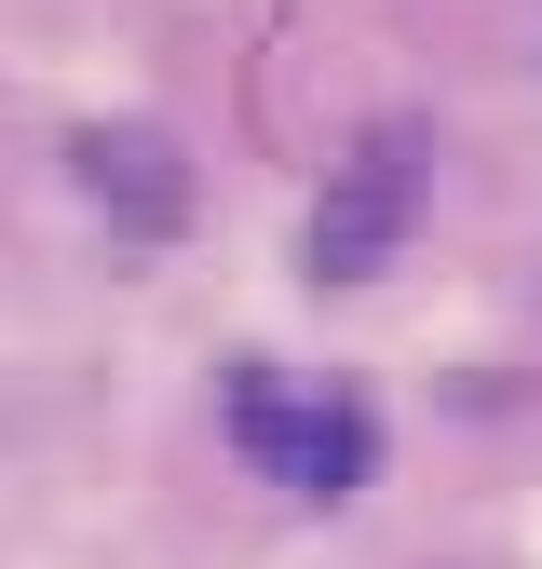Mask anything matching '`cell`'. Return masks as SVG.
Wrapping results in <instances>:
<instances>
[{
	"mask_svg": "<svg viewBox=\"0 0 542 569\" xmlns=\"http://www.w3.org/2000/svg\"><path fill=\"white\" fill-rule=\"evenodd\" d=\"M231 435L285 488H367V461H380V420L353 393H299V380H231Z\"/></svg>",
	"mask_w": 542,
	"mask_h": 569,
	"instance_id": "6da1fadb",
	"label": "cell"
},
{
	"mask_svg": "<svg viewBox=\"0 0 542 569\" xmlns=\"http://www.w3.org/2000/svg\"><path fill=\"white\" fill-rule=\"evenodd\" d=\"M393 231H406V136H393V150H367L353 177L312 203V271H380Z\"/></svg>",
	"mask_w": 542,
	"mask_h": 569,
	"instance_id": "7a4b0ae2",
	"label": "cell"
},
{
	"mask_svg": "<svg viewBox=\"0 0 542 569\" xmlns=\"http://www.w3.org/2000/svg\"><path fill=\"white\" fill-rule=\"evenodd\" d=\"M82 177H96V190H122V203H136L150 231L177 218V177L150 163V136H82Z\"/></svg>",
	"mask_w": 542,
	"mask_h": 569,
	"instance_id": "3957f363",
	"label": "cell"
}]
</instances>
